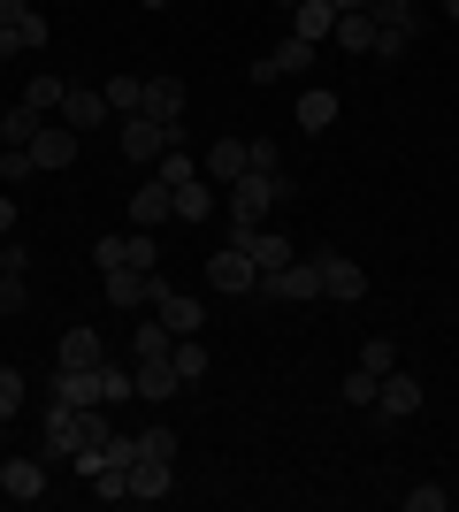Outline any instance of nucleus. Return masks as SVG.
Here are the masks:
<instances>
[{
    "instance_id": "obj_34",
    "label": "nucleus",
    "mask_w": 459,
    "mask_h": 512,
    "mask_svg": "<svg viewBox=\"0 0 459 512\" xmlns=\"http://www.w3.org/2000/svg\"><path fill=\"white\" fill-rule=\"evenodd\" d=\"M39 123H46V115H39V107H8V146H31V138H39Z\"/></svg>"
},
{
    "instance_id": "obj_39",
    "label": "nucleus",
    "mask_w": 459,
    "mask_h": 512,
    "mask_svg": "<svg viewBox=\"0 0 459 512\" xmlns=\"http://www.w3.org/2000/svg\"><path fill=\"white\" fill-rule=\"evenodd\" d=\"M452 505V490H437V482H421V490H406V512H444Z\"/></svg>"
},
{
    "instance_id": "obj_1",
    "label": "nucleus",
    "mask_w": 459,
    "mask_h": 512,
    "mask_svg": "<svg viewBox=\"0 0 459 512\" xmlns=\"http://www.w3.org/2000/svg\"><path fill=\"white\" fill-rule=\"evenodd\" d=\"M284 199H291L284 169H276V176L245 169L238 184H230V222H238V230H261V222H268V214H276V207H284Z\"/></svg>"
},
{
    "instance_id": "obj_6",
    "label": "nucleus",
    "mask_w": 459,
    "mask_h": 512,
    "mask_svg": "<svg viewBox=\"0 0 459 512\" xmlns=\"http://www.w3.org/2000/svg\"><path fill=\"white\" fill-rule=\"evenodd\" d=\"M314 54H322L314 39H284L276 54H261V62H253V85H284V77H306V69H314Z\"/></svg>"
},
{
    "instance_id": "obj_17",
    "label": "nucleus",
    "mask_w": 459,
    "mask_h": 512,
    "mask_svg": "<svg viewBox=\"0 0 459 512\" xmlns=\"http://www.w3.org/2000/svg\"><path fill=\"white\" fill-rule=\"evenodd\" d=\"M131 383H138V398H146V406H169L176 390H184V375H176V360H138Z\"/></svg>"
},
{
    "instance_id": "obj_22",
    "label": "nucleus",
    "mask_w": 459,
    "mask_h": 512,
    "mask_svg": "<svg viewBox=\"0 0 459 512\" xmlns=\"http://www.w3.org/2000/svg\"><path fill=\"white\" fill-rule=\"evenodd\" d=\"M138 115H153V123H184V85L176 77H146V107Z\"/></svg>"
},
{
    "instance_id": "obj_30",
    "label": "nucleus",
    "mask_w": 459,
    "mask_h": 512,
    "mask_svg": "<svg viewBox=\"0 0 459 512\" xmlns=\"http://www.w3.org/2000/svg\"><path fill=\"white\" fill-rule=\"evenodd\" d=\"M62 77H54V69H39V77H31V85H23V107H39V115H54V107H62Z\"/></svg>"
},
{
    "instance_id": "obj_3",
    "label": "nucleus",
    "mask_w": 459,
    "mask_h": 512,
    "mask_svg": "<svg viewBox=\"0 0 459 512\" xmlns=\"http://www.w3.org/2000/svg\"><path fill=\"white\" fill-rule=\"evenodd\" d=\"M115 146H123V161H161L169 146H184V123H153V115H123V130H115Z\"/></svg>"
},
{
    "instance_id": "obj_21",
    "label": "nucleus",
    "mask_w": 459,
    "mask_h": 512,
    "mask_svg": "<svg viewBox=\"0 0 459 512\" xmlns=\"http://www.w3.org/2000/svg\"><path fill=\"white\" fill-rule=\"evenodd\" d=\"M291 123H299L306 138H322V130L337 123V92H322V85H306V92H299V107H291Z\"/></svg>"
},
{
    "instance_id": "obj_37",
    "label": "nucleus",
    "mask_w": 459,
    "mask_h": 512,
    "mask_svg": "<svg viewBox=\"0 0 459 512\" xmlns=\"http://www.w3.org/2000/svg\"><path fill=\"white\" fill-rule=\"evenodd\" d=\"M138 451H146V459H176V428L161 421V428H138Z\"/></svg>"
},
{
    "instance_id": "obj_27",
    "label": "nucleus",
    "mask_w": 459,
    "mask_h": 512,
    "mask_svg": "<svg viewBox=\"0 0 459 512\" xmlns=\"http://www.w3.org/2000/svg\"><path fill=\"white\" fill-rule=\"evenodd\" d=\"M207 214H215V184H207V176L176 184V222H207Z\"/></svg>"
},
{
    "instance_id": "obj_38",
    "label": "nucleus",
    "mask_w": 459,
    "mask_h": 512,
    "mask_svg": "<svg viewBox=\"0 0 459 512\" xmlns=\"http://www.w3.org/2000/svg\"><path fill=\"white\" fill-rule=\"evenodd\" d=\"M100 451H108V467H131V459H138V436H123V428H108V436H100Z\"/></svg>"
},
{
    "instance_id": "obj_25",
    "label": "nucleus",
    "mask_w": 459,
    "mask_h": 512,
    "mask_svg": "<svg viewBox=\"0 0 459 512\" xmlns=\"http://www.w3.org/2000/svg\"><path fill=\"white\" fill-rule=\"evenodd\" d=\"M375 31H406V39H421V8L414 0H368Z\"/></svg>"
},
{
    "instance_id": "obj_41",
    "label": "nucleus",
    "mask_w": 459,
    "mask_h": 512,
    "mask_svg": "<svg viewBox=\"0 0 459 512\" xmlns=\"http://www.w3.org/2000/svg\"><path fill=\"white\" fill-rule=\"evenodd\" d=\"M245 153H253V169H261V176H276V161H284L276 138H245Z\"/></svg>"
},
{
    "instance_id": "obj_48",
    "label": "nucleus",
    "mask_w": 459,
    "mask_h": 512,
    "mask_svg": "<svg viewBox=\"0 0 459 512\" xmlns=\"http://www.w3.org/2000/svg\"><path fill=\"white\" fill-rule=\"evenodd\" d=\"M444 16H452V23H459V0H444Z\"/></svg>"
},
{
    "instance_id": "obj_36",
    "label": "nucleus",
    "mask_w": 459,
    "mask_h": 512,
    "mask_svg": "<svg viewBox=\"0 0 459 512\" xmlns=\"http://www.w3.org/2000/svg\"><path fill=\"white\" fill-rule=\"evenodd\" d=\"M360 367H368V375H391V367H398V344L391 337H368V344H360Z\"/></svg>"
},
{
    "instance_id": "obj_12",
    "label": "nucleus",
    "mask_w": 459,
    "mask_h": 512,
    "mask_svg": "<svg viewBox=\"0 0 459 512\" xmlns=\"http://www.w3.org/2000/svg\"><path fill=\"white\" fill-rule=\"evenodd\" d=\"M54 367H108V337L100 329H62V344H54Z\"/></svg>"
},
{
    "instance_id": "obj_19",
    "label": "nucleus",
    "mask_w": 459,
    "mask_h": 512,
    "mask_svg": "<svg viewBox=\"0 0 459 512\" xmlns=\"http://www.w3.org/2000/svg\"><path fill=\"white\" fill-rule=\"evenodd\" d=\"M329 46H337L345 62H360V54H375V16H368V8H352V16H337V31H329Z\"/></svg>"
},
{
    "instance_id": "obj_7",
    "label": "nucleus",
    "mask_w": 459,
    "mask_h": 512,
    "mask_svg": "<svg viewBox=\"0 0 459 512\" xmlns=\"http://www.w3.org/2000/svg\"><path fill=\"white\" fill-rule=\"evenodd\" d=\"M77 444H85V421H77V406H62V398H46V444H39V459L54 467V459H69Z\"/></svg>"
},
{
    "instance_id": "obj_10",
    "label": "nucleus",
    "mask_w": 459,
    "mask_h": 512,
    "mask_svg": "<svg viewBox=\"0 0 459 512\" xmlns=\"http://www.w3.org/2000/svg\"><path fill=\"white\" fill-rule=\"evenodd\" d=\"M207 283H215V291H230V299H245V291L261 283V268H253L238 245H222V253H207Z\"/></svg>"
},
{
    "instance_id": "obj_46",
    "label": "nucleus",
    "mask_w": 459,
    "mask_h": 512,
    "mask_svg": "<svg viewBox=\"0 0 459 512\" xmlns=\"http://www.w3.org/2000/svg\"><path fill=\"white\" fill-rule=\"evenodd\" d=\"M8 230H16V199L0 192V237H8Z\"/></svg>"
},
{
    "instance_id": "obj_33",
    "label": "nucleus",
    "mask_w": 459,
    "mask_h": 512,
    "mask_svg": "<svg viewBox=\"0 0 459 512\" xmlns=\"http://www.w3.org/2000/svg\"><path fill=\"white\" fill-rule=\"evenodd\" d=\"M375 383H383V375L352 367V375H345V406H352V413H375Z\"/></svg>"
},
{
    "instance_id": "obj_4",
    "label": "nucleus",
    "mask_w": 459,
    "mask_h": 512,
    "mask_svg": "<svg viewBox=\"0 0 459 512\" xmlns=\"http://www.w3.org/2000/svg\"><path fill=\"white\" fill-rule=\"evenodd\" d=\"M314 260H322V299H337V306H360V299H368V268H360V260L329 253V245H314Z\"/></svg>"
},
{
    "instance_id": "obj_40",
    "label": "nucleus",
    "mask_w": 459,
    "mask_h": 512,
    "mask_svg": "<svg viewBox=\"0 0 459 512\" xmlns=\"http://www.w3.org/2000/svg\"><path fill=\"white\" fill-rule=\"evenodd\" d=\"M23 306H31V291H23V276H8V268H0V314H23Z\"/></svg>"
},
{
    "instance_id": "obj_16",
    "label": "nucleus",
    "mask_w": 459,
    "mask_h": 512,
    "mask_svg": "<svg viewBox=\"0 0 459 512\" xmlns=\"http://www.w3.org/2000/svg\"><path fill=\"white\" fill-rule=\"evenodd\" d=\"M0 497H16V505L46 497V459H0Z\"/></svg>"
},
{
    "instance_id": "obj_26",
    "label": "nucleus",
    "mask_w": 459,
    "mask_h": 512,
    "mask_svg": "<svg viewBox=\"0 0 459 512\" xmlns=\"http://www.w3.org/2000/svg\"><path fill=\"white\" fill-rule=\"evenodd\" d=\"M169 352H176V337H169V321H161V314L131 329V360H169Z\"/></svg>"
},
{
    "instance_id": "obj_2",
    "label": "nucleus",
    "mask_w": 459,
    "mask_h": 512,
    "mask_svg": "<svg viewBox=\"0 0 459 512\" xmlns=\"http://www.w3.org/2000/svg\"><path fill=\"white\" fill-rule=\"evenodd\" d=\"M253 291H261V299H276V306H322V260L306 253V260H291V268H268Z\"/></svg>"
},
{
    "instance_id": "obj_43",
    "label": "nucleus",
    "mask_w": 459,
    "mask_h": 512,
    "mask_svg": "<svg viewBox=\"0 0 459 512\" xmlns=\"http://www.w3.org/2000/svg\"><path fill=\"white\" fill-rule=\"evenodd\" d=\"M16 31H23V54H39V46H46V16H39V8H31V16H23Z\"/></svg>"
},
{
    "instance_id": "obj_47",
    "label": "nucleus",
    "mask_w": 459,
    "mask_h": 512,
    "mask_svg": "<svg viewBox=\"0 0 459 512\" xmlns=\"http://www.w3.org/2000/svg\"><path fill=\"white\" fill-rule=\"evenodd\" d=\"M329 8H337V16H352V8H368V0H329Z\"/></svg>"
},
{
    "instance_id": "obj_51",
    "label": "nucleus",
    "mask_w": 459,
    "mask_h": 512,
    "mask_svg": "<svg viewBox=\"0 0 459 512\" xmlns=\"http://www.w3.org/2000/svg\"><path fill=\"white\" fill-rule=\"evenodd\" d=\"M0 451H8V421H0Z\"/></svg>"
},
{
    "instance_id": "obj_24",
    "label": "nucleus",
    "mask_w": 459,
    "mask_h": 512,
    "mask_svg": "<svg viewBox=\"0 0 459 512\" xmlns=\"http://www.w3.org/2000/svg\"><path fill=\"white\" fill-rule=\"evenodd\" d=\"M329 31H337V8H329V0H299V8H291V39H314V46H322Z\"/></svg>"
},
{
    "instance_id": "obj_18",
    "label": "nucleus",
    "mask_w": 459,
    "mask_h": 512,
    "mask_svg": "<svg viewBox=\"0 0 459 512\" xmlns=\"http://www.w3.org/2000/svg\"><path fill=\"white\" fill-rule=\"evenodd\" d=\"M169 490H176V459H146V451H138V459H131V497L161 505Z\"/></svg>"
},
{
    "instance_id": "obj_13",
    "label": "nucleus",
    "mask_w": 459,
    "mask_h": 512,
    "mask_svg": "<svg viewBox=\"0 0 459 512\" xmlns=\"http://www.w3.org/2000/svg\"><path fill=\"white\" fill-rule=\"evenodd\" d=\"M375 413H383V421H414V413H421V383L391 367V375L375 383Z\"/></svg>"
},
{
    "instance_id": "obj_44",
    "label": "nucleus",
    "mask_w": 459,
    "mask_h": 512,
    "mask_svg": "<svg viewBox=\"0 0 459 512\" xmlns=\"http://www.w3.org/2000/svg\"><path fill=\"white\" fill-rule=\"evenodd\" d=\"M16 54H23V31H16V23H0V62H16Z\"/></svg>"
},
{
    "instance_id": "obj_9",
    "label": "nucleus",
    "mask_w": 459,
    "mask_h": 512,
    "mask_svg": "<svg viewBox=\"0 0 459 512\" xmlns=\"http://www.w3.org/2000/svg\"><path fill=\"white\" fill-rule=\"evenodd\" d=\"M46 398H62V406H108V383H100V367H54Z\"/></svg>"
},
{
    "instance_id": "obj_29",
    "label": "nucleus",
    "mask_w": 459,
    "mask_h": 512,
    "mask_svg": "<svg viewBox=\"0 0 459 512\" xmlns=\"http://www.w3.org/2000/svg\"><path fill=\"white\" fill-rule=\"evenodd\" d=\"M169 360H176V375H184V390H192L199 375L215 367V360H207V344H199V337H176V352H169Z\"/></svg>"
},
{
    "instance_id": "obj_32",
    "label": "nucleus",
    "mask_w": 459,
    "mask_h": 512,
    "mask_svg": "<svg viewBox=\"0 0 459 512\" xmlns=\"http://www.w3.org/2000/svg\"><path fill=\"white\" fill-rule=\"evenodd\" d=\"M31 176H39L31 146H0V184H31Z\"/></svg>"
},
{
    "instance_id": "obj_35",
    "label": "nucleus",
    "mask_w": 459,
    "mask_h": 512,
    "mask_svg": "<svg viewBox=\"0 0 459 512\" xmlns=\"http://www.w3.org/2000/svg\"><path fill=\"white\" fill-rule=\"evenodd\" d=\"M192 176H199V161H192L184 146H169V153H161V184H169V192H176V184H192Z\"/></svg>"
},
{
    "instance_id": "obj_50",
    "label": "nucleus",
    "mask_w": 459,
    "mask_h": 512,
    "mask_svg": "<svg viewBox=\"0 0 459 512\" xmlns=\"http://www.w3.org/2000/svg\"><path fill=\"white\" fill-rule=\"evenodd\" d=\"M0 146H8V115H0Z\"/></svg>"
},
{
    "instance_id": "obj_8",
    "label": "nucleus",
    "mask_w": 459,
    "mask_h": 512,
    "mask_svg": "<svg viewBox=\"0 0 459 512\" xmlns=\"http://www.w3.org/2000/svg\"><path fill=\"white\" fill-rule=\"evenodd\" d=\"M77 138H85V130H69L62 115H54V123H39V138H31V161H39V176L69 169V161H77Z\"/></svg>"
},
{
    "instance_id": "obj_11",
    "label": "nucleus",
    "mask_w": 459,
    "mask_h": 512,
    "mask_svg": "<svg viewBox=\"0 0 459 512\" xmlns=\"http://www.w3.org/2000/svg\"><path fill=\"white\" fill-rule=\"evenodd\" d=\"M230 245H238L261 276H268V268H291V237H276V230H238V222H230Z\"/></svg>"
},
{
    "instance_id": "obj_23",
    "label": "nucleus",
    "mask_w": 459,
    "mask_h": 512,
    "mask_svg": "<svg viewBox=\"0 0 459 512\" xmlns=\"http://www.w3.org/2000/svg\"><path fill=\"white\" fill-rule=\"evenodd\" d=\"M108 306H146V291H153V268H108Z\"/></svg>"
},
{
    "instance_id": "obj_14",
    "label": "nucleus",
    "mask_w": 459,
    "mask_h": 512,
    "mask_svg": "<svg viewBox=\"0 0 459 512\" xmlns=\"http://www.w3.org/2000/svg\"><path fill=\"white\" fill-rule=\"evenodd\" d=\"M199 169H207V184H238V176L253 169V153H245V138H230V130H222L215 146H207V161H199Z\"/></svg>"
},
{
    "instance_id": "obj_15",
    "label": "nucleus",
    "mask_w": 459,
    "mask_h": 512,
    "mask_svg": "<svg viewBox=\"0 0 459 512\" xmlns=\"http://www.w3.org/2000/svg\"><path fill=\"white\" fill-rule=\"evenodd\" d=\"M54 115H62L69 130H100V123H108V92H92V85H69Z\"/></svg>"
},
{
    "instance_id": "obj_49",
    "label": "nucleus",
    "mask_w": 459,
    "mask_h": 512,
    "mask_svg": "<svg viewBox=\"0 0 459 512\" xmlns=\"http://www.w3.org/2000/svg\"><path fill=\"white\" fill-rule=\"evenodd\" d=\"M138 8H169V0H138Z\"/></svg>"
},
{
    "instance_id": "obj_20",
    "label": "nucleus",
    "mask_w": 459,
    "mask_h": 512,
    "mask_svg": "<svg viewBox=\"0 0 459 512\" xmlns=\"http://www.w3.org/2000/svg\"><path fill=\"white\" fill-rule=\"evenodd\" d=\"M169 214H176V192L161 184V176L131 192V230H153V222H169Z\"/></svg>"
},
{
    "instance_id": "obj_52",
    "label": "nucleus",
    "mask_w": 459,
    "mask_h": 512,
    "mask_svg": "<svg viewBox=\"0 0 459 512\" xmlns=\"http://www.w3.org/2000/svg\"><path fill=\"white\" fill-rule=\"evenodd\" d=\"M276 8H299V0H276Z\"/></svg>"
},
{
    "instance_id": "obj_28",
    "label": "nucleus",
    "mask_w": 459,
    "mask_h": 512,
    "mask_svg": "<svg viewBox=\"0 0 459 512\" xmlns=\"http://www.w3.org/2000/svg\"><path fill=\"white\" fill-rule=\"evenodd\" d=\"M138 107H146V77L115 69V77H108V115H138Z\"/></svg>"
},
{
    "instance_id": "obj_5",
    "label": "nucleus",
    "mask_w": 459,
    "mask_h": 512,
    "mask_svg": "<svg viewBox=\"0 0 459 512\" xmlns=\"http://www.w3.org/2000/svg\"><path fill=\"white\" fill-rule=\"evenodd\" d=\"M146 306H153L161 321H169V337H199V321H207V306H199V299H184V291H169V276H161V268H153Z\"/></svg>"
},
{
    "instance_id": "obj_31",
    "label": "nucleus",
    "mask_w": 459,
    "mask_h": 512,
    "mask_svg": "<svg viewBox=\"0 0 459 512\" xmlns=\"http://www.w3.org/2000/svg\"><path fill=\"white\" fill-rule=\"evenodd\" d=\"M23 406H31V383H23L16 367H0V421H16Z\"/></svg>"
},
{
    "instance_id": "obj_45",
    "label": "nucleus",
    "mask_w": 459,
    "mask_h": 512,
    "mask_svg": "<svg viewBox=\"0 0 459 512\" xmlns=\"http://www.w3.org/2000/svg\"><path fill=\"white\" fill-rule=\"evenodd\" d=\"M31 16V0H0V23H23Z\"/></svg>"
},
{
    "instance_id": "obj_42",
    "label": "nucleus",
    "mask_w": 459,
    "mask_h": 512,
    "mask_svg": "<svg viewBox=\"0 0 459 512\" xmlns=\"http://www.w3.org/2000/svg\"><path fill=\"white\" fill-rule=\"evenodd\" d=\"M406 46H414V39H406V31H375V62H398Z\"/></svg>"
}]
</instances>
